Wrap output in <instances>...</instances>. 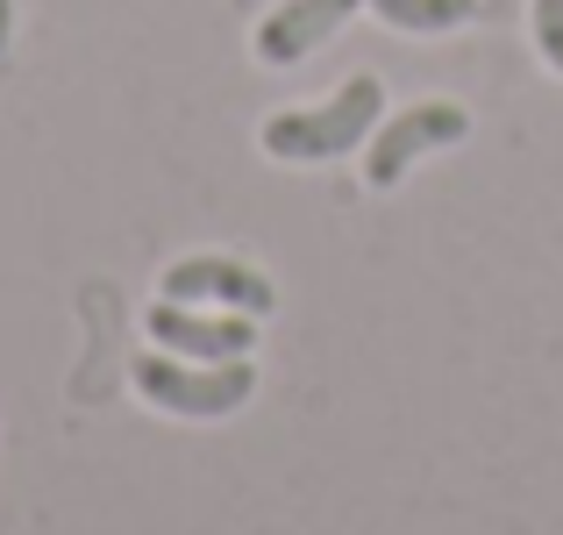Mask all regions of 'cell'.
Returning <instances> with one entry per match:
<instances>
[{
    "instance_id": "5",
    "label": "cell",
    "mask_w": 563,
    "mask_h": 535,
    "mask_svg": "<svg viewBox=\"0 0 563 535\" xmlns=\"http://www.w3.org/2000/svg\"><path fill=\"white\" fill-rule=\"evenodd\" d=\"M143 329H151L157 350L172 357H192V364H229V357H250L257 343V329H250V315H200V307H179V301H157L151 315H143Z\"/></svg>"
},
{
    "instance_id": "1",
    "label": "cell",
    "mask_w": 563,
    "mask_h": 535,
    "mask_svg": "<svg viewBox=\"0 0 563 535\" xmlns=\"http://www.w3.org/2000/svg\"><path fill=\"white\" fill-rule=\"evenodd\" d=\"M385 122V86L372 72H357L350 86H335L321 108H286L264 122V151L286 157V165H329L350 157L357 143H372V129Z\"/></svg>"
},
{
    "instance_id": "9",
    "label": "cell",
    "mask_w": 563,
    "mask_h": 535,
    "mask_svg": "<svg viewBox=\"0 0 563 535\" xmlns=\"http://www.w3.org/2000/svg\"><path fill=\"white\" fill-rule=\"evenodd\" d=\"M8 36H14V0H0V57H8Z\"/></svg>"
},
{
    "instance_id": "6",
    "label": "cell",
    "mask_w": 563,
    "mask_h": 535,
    "mask_svg": "<svg viewBox=\"0 0 563 535\" xmlns=\"http://www.w3.org/2000/svg\"><path fill=\"white\" fill-rule=\"evenodd\" d=\"M357 8H364V0H286V8H272L257 22V57H264V65H292V57L321 51V43H329Z\"/></svg>"
},
{
    "instance_id": "8",
    "label": "cell",
    "mask_w": 563,
    "mask_h": 535,
    "mask_svg": "<svg viewBox=\"0 0 563 535\" xmlns=\"http://www.w3.org/2000/svg\"><path fill=\"white\" fill-rule=\"evenodd\" d=\"M536 43L550 57V72H563V0H536Z\"/></svg>"
},
{
    "instance_id": "4",
    "label": "cell",
    "mask_w": 563,
    "mask_h": 535,
    "mask_svg": "<svg viewBox=\"0 0 563 535\" xmlns=\"http://www.w3.org/2000/svg\"><path fill=\"white\" fill-rule=\"evenodd\" d=\"M165 301L179 307H229V315H272L278 307V286L243 258H179L165 264Z\"/></svg>"
},
{
    "instance_id": "2",
    "label": "cell",
    "mask_w": 563,
    "mask_h": 535,
    "mask_svg": "<svg viewBox=\"0 0 563 535\" xmlns=\"http://www.w3.org/2000/svg\"><path fill=\"white\" fill-rule=\"evenodd\" d=\"M129 379H136V393L151 400V407L179 414V422H221V414H235L250 393H257L250 357L192 364V357H172V350H143L136 364H129Z\"/></svg>"
},
{
    "instance_id": "7",
    "label": "cell",
    "mask_w": 563,
    "mask_h": 535,
    "mask_svg": "<svg viewBox=\"0 0 563 535\" xmlns=\"http://www.w3.org/2000/svg\"><path fill=\"white\" fill-rule=\"evenodd\" d=\"M364 8H372L378 22L407 29V36H442V29L471 22V14H478V0H364Z\"/></svg>"
},
{
    "instance_id": "3",
    "label": "cell",
    "mask_w": 563,
    "mask_h": 535,
    "mask_svg": "<svg viewBox=\"0 0 563 535\" xmlns=\"http://www.w3.org/2000/svg\"><path fill=\"white\" fill-rule=\"evenodd\" d=\"M464 137H471V114L456 108V100H413L407 114H393V122H378V129H372L364 178H372V186H399L413 157L442 151V143H464Z\"/></svg>"
}]
</instances>
